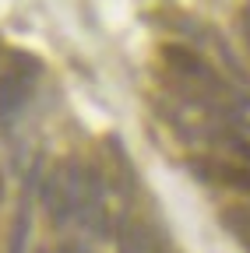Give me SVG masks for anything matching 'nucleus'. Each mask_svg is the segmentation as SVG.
Instances as JSON below:
<instances>
[{"label":"nucleus","mask_w":250,"mask_h":253,"mask_svg":"<svg viewBox=\"0 0 250 253\" xmlns=\"http://www.w3.org/2000/svg\"><path fill=\"white\" fill-rule=\"evenodd\" d=\"M81 176H85V162H64V166H56L53 172L43 176L39 197H43V208H46V214H50V221L56 229H67L74 221Z\"/></svg>","instance_id":"1"},{"label":"nucleus","mask_w":250,"mask_h":253,"mask_svg":"<svg viewBox=\"0 0 250 253\" xmlns=\"http://www.w3.org/2000/svg\"><path fill=\"white\" fill-rule=\"evenodd\" d=\"M36 74H39V63L32 56H14V63L0 74V123L14 120L25 109L28 95L36 88Z\"/></svg>","instance_id":"2"},{"label":"nucleus","mask_w":250,"mask_h":253,"mask_svg":"<svg viewBox=\"0 0 250 253\" xmlns=\"http://www.w3.org/2000/svg\"><path fill=\"white\" fill-rule=\"evenodd\" d=\"M201 176H215V179H222L236 190H243V194H250V169L247 166H222V162H215L211 169H198Z\"/></svg>","instance_id":"3"},{"label":"nucleus","mask_w":250,"mask_h":253,"mask_svg":"<svg viewBox=\"0 0 250 253\" xmlns=\"http://www.w3.org/2000/svg\"><path fill=\"white\" fill-rule=\"evenodd\" d=\"M120 253H155V246H151V236H148L141 225L127 221V225L120 229Z\"/></svg>","instance_id":"4"},{"label":"nucleus","mask_w":250,"mask_h":253,"mask_svg":"<svg viewBox=\"0 0 250 253\" xmlns=\"http://www.w3.org/2000/svg\"><path fill=\"white\" fill-rule=\"evenodd\" d=\"M211 39H215V49H218V56H222V63L229 67V74H233V81L236 84H250V78H247V71H243V63L236 60V53H233V46L218 36V32H211Z\"/></svg>","instance_id":"5"},{"label":"nucleus","mask_w":250,"mask_h":253,"mask_svg":"<svg viewBox=\"0 0 250 253\" xmlns=\"http://www.w3.org/2000/svg\"><path fill=\"white\" fill-rule=\"evenodd\" d=\"M43 253H85V246H78V243H64V246H56V250H43Z\"/></svg>","instance_id":"6"},{"label":"nucleus","mask_w":250,"mask_h":253,"mask_svg":"<svg viewBox=\"0 0 250 253\" xmlns=\"http://www.w3.org/2000/svg\"><path fill=\"white\" fill-rule=\"evenodd\" d=\"M243 32H247V42H250V0H247V7H243Z\"/></svg>","instance_id":"7"}]
</instances>
